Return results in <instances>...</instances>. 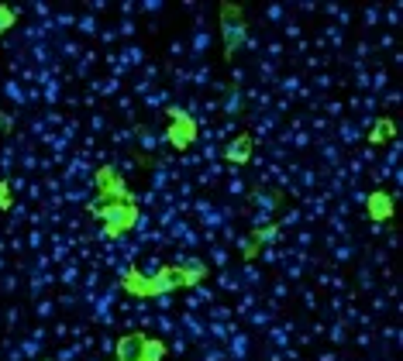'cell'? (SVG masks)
Wrapping results in <instances>:
<instances>
[{"instance_id": "1", "label": "cell", "mask_w": 403, "mask_h": 361, "mask_svg": "<svg viewBox=\"0 0 403 361\" xmlns=\"http://www.w3.org/2000/svg\"><path fill=\"white\" fill-rule=\"evenodd\" d=\"M221 35H224V55H234V49L241 45L245 38V17H241V7L238 3H221Z\"/></svg>"}, {"instance_id": "2", "label": "cell", "mask_w": 403, "mask_h": 361, "mask_svg": "<svg viewBox=\"0 0 403 361\" xmlns=\"http://www.w3.org/2000/svg\"><path fill=\"white\" fill-rule=\"evenodd\" d=\"M101 217L107 220V234H110V238H117L121 231H128V227L135 224V210H131L128 203H107L101 210Z\"/></svg>"}, {"instance_id": "3", "label": "cell", "mask_w": 403, "mask_h": 361, "mask_svg": "<svg viewBox=\"0 0 403 361\" xmlns=\"http://www.w3.org/2000/svg\"><path fill=\"white\" fill-rule=\"evenodd\" d=\"M166 138H169V141H173V145H180V148H183V145H190V141H194V138H197V124H194V121H187V117H180V114H176V124H173V127H169V131H166Z\"/></svg>"}, {"instance_id": "4", "label": "cell", "mask_w": 403, "mask_h": 361, "mask_svg": "<svg viewBox=\"0 0 403 361\" xmlns=\"http://www.w3.org/2000/svg\"><path fill=\"white\" fill-rule=\"evenodd\" d=\"M369 210H372V217H376V220H386V217L393 213V203L386 200V193H376V196H372V203H369Z\"/></svg>"}, {"instance_id": "5", "label": "cell", "mask_w": 403, "mask_h": 361, "mask_svg": "<svg viewBox=\"0 0 403 361\" xmlns=\"http://www.w3.org/2000/svg\"><path fill=\"white\" fill-rule=\"evenodd\" d=\"M138 361H162V344H159V341H148V337H142Z\"/></svg>"}, {"instance_id": "6", "label": "cell", "mask_w": 403, "mask_h": 361, "mask_svg": "<svg viewBox=\"0 0 403 361\" xmlns=\"http://www.w3.org/2000/svg\"><path fill=\"white\" fill-rule=\"evenodd\" d=\"M248 152H252V141H248V138H238V141L228 148V159H231V162H245Z\"/></svg>"}, {"instance_id": "7", "label": "cell", "mask_w": 403, "mask_h": 361, "mask_svg": "<svg viewBox=\"0 0 403 361\" xmlns=\"http://www.w3.org/2000/svg\"><path fill=\"white\" fill-rule=\"evenodd\" d=\"M14 24V10L10 7H0V31H7Z\"/></svg>"}, {"instance_id": "8", "label": "cell", "mask_w": 403, "mask_h": 361, "mask_svg": "<svg viewBox=\"0 0 403 361\" xmlns=\"http://www.w3.org/2000/svg\"><path fill=\"white\" fill-rule=\"evenodd\" d=\"M0 210H10V186L0 182Z\"/></svg>"}]
</instances>
